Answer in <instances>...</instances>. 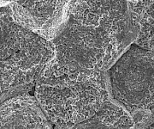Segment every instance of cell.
<instances>
[{"mask_svg":"<svg viewBox=\"0 0 154 129\" xmlns=\"http://www.w3.org/2000/svg\"><path fill=\"white\" fill-rule=\"evenodd\" d=\"M112 92L131 112L136 108L153 111V52L134 46L111 70Z\"/></svg>","mask_w":154,"mask_h":129,"instance_id":"6da1fadb","label":"cell"}]
</instances>
